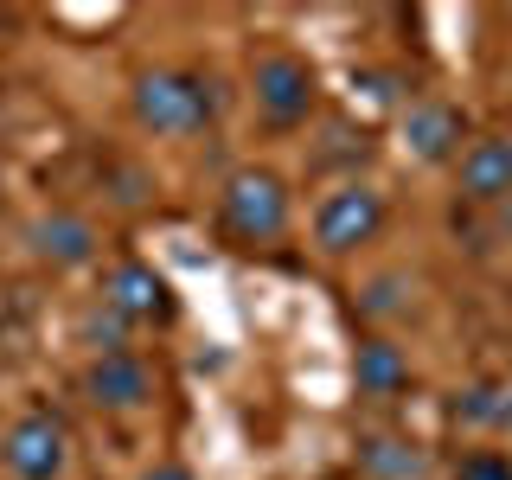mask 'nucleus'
I'll return each instance as SVG.
<instances>
[{
  "label": "nucleus",
  "mask_w": 512,
  "mask_h": 480,
  "mask_svg": "<svg viewBox=\"0 0 512 480\" xmlns=\"http://www.w3.org/2000/svg\"><path fill=\"white\" fill-rule=\"evenodd\" d=\"M212 116V90L192 71H141L135 77V122L154 135H192Z\"/></svg>",
  "instance_id": "obj_1"
},
{
  "label": "nucleus",
  "mask_w": 512,
  "mask_h": 480,
  "mask_svg": "<svg viewBox=\"0 0 512 480\" xmlns=\"http://www.w3.org/2000/svg\"><path fill=\"white\" fill-rule=\"evenodd\" d=\"M224 224L244 244H276L288 231V186L269 167H244L224 180Z\"/></svg>",
  "instance_id": "obj_2"
},
{
  "label": "nucleus",
  "mask_w": 512,
  "mask_h": 480,
  "mask_svg": "<svg viewBox=\"0 0 512 480\" xmlns=\"http://www.w3.org/2000/svg\"><path fill=\"white\" fill-rule=\"evenodd\" d=\"M0 461H7L13 480H58L64 461H71V436H64V423L52 410H26L0 436Z\"/></svg>",
  "instance_id": "obj_3"
},
{
  "label": "nucleus",
  "mask_w": 512,
  "mask_h": 480,
  "mask_svg": "<svg viewBox=\"0 0 512 480\" xmlns=\"http://www.w3.org/2000/svg\"><path fill=\"white\" fill-rule=\"evenodd\" d=\"M378 231H384V199H378L372 186H359V180L340 186V192H327V199H320V212H314V244L333 250V256L372 244Z\"/></svg>",
  "instance_id": "obj_4"
},
{
  "label": "nucleus",
  "mask_w": 512,
  "mask_h": 480,
  "mask_svg": "<svg viewBox=\"0 0 512 480\" xmlns=\"http://www.w3.org/2000/svg\"><path fill=\"white\" fill-rule=\"evenodd\" d=\"M250 90H256V109H263V116L276 122V128L308 122V109H314V71H308V58H295V52H269V58H256Z\"/></svg>",
  "instance_id": "obj_5"
},
{
  "label": "nucleus",
  "mask_w": 512,
  "mask_h": 480,
  "mask_svg": "<svg viewBox=\"0 0 512 480\" xmlns=\"http://www.w3.org/2000/svg\"><path fill=\"white\" fill-rule=\"evenodd\" d=\"M84 391H90V404H103V410H141V404H154V372H148L141 352L116 346V352H96L90 359Z\"/></svg>",
  "instance_id": "obj_6"
},
{
  "label": "nucleus",
  "mask_w": 512,
  "mask_h": 480,
  "mask_svg": "<svg viewBox=\"0 0 512 480\" xmlns=\"http://www.w3.org/2000/svg\"><path fill=\"white\" fill-rule=\"evenodd\" d=\"M455 180H461V199L474 205H500L512 192V141L506 135H480L455 154Z\"/></svg>",
  "instance_id": "obj_7"
},
{
  "label": "nucleus",
  "mask_w": 512,
  "mask_h": 480,
  "mask_svg": "<svg viewBox=\"0 0 512 480\" xmlns=\"http://www.w3.org/2000/svg\"><path fill=\"white\" fill-rule=\"evenodd\" d=\"M404 141L416 160H455L461 141H468V122H461L455 103H436V96H423V103L404 109Z\"/></svg>",
  "instance_id": "obj_8"
},
{
  "label": "nucleus",
  "mask_w": 512,
  "mask_h": 480,
  "mask_svg": "<svg viewBox=\"0 0 512 480\" xmlns=\"http://www.w3.org/2000/svg\"><path fill=\"white\" fill-rule=\"evenodd\" d=\"M103 308L116 320H160V314H167V282H160L148 263H122L116 276H109Z\"/></svg>",
  "instance_id": "obj_9"
},
{
  "label": "nucleus",
  "mask_w": 512,
  "mask_h": 480,
  "mask_svg": "<svg viewBox=\"0 0 512 480\" xmlns=\"http://www.w3.org/2000/svg\"><path fill=\"white\" fill-rule=\"evenodd\" d=\"M32 250L58 269H77V263L96 256V231H90V218H77V212H52V218L32 224Z\"/></svg>",
  "instance_id": "obj_10"
},
{
  "label": "nucleus",
  "mask_w": 512,
  "mask_h": 480,
  "mask_svg": "<svg viewBox=\"0 0 512 480\" xmlns=\"http://www.w3.org/2000/svg\"><path fill=\"white\" fill-rule=\"evenodd\" d=\"M352 378H359V391L365 397H397L410 384V359H404V346H391V340H365L359 346V359H352Z\"/></svg>",
  "instance_id": "obj_11"
},
{
  "label": "nucleus",
  "mask_w": 512,
  "mask_h": 480,
  "mask_svg": "<svg viewBox=\"0 0 512 480\" xmlns=\"http://www.w3.org/2000/svg\"><path fill=\"white\" fill-rule=\"evenodd\" d=\"M359 468L372 480H416V474H423V455H416V442L372 436V442H359Z\"/></svg>",
  "instance_id": "obj_12"
},
{
  "label": "nucleus",
  "mask_w": 512,
  "mask_h": 480,
  "mask_svg": "<svg viewBox=\"0 0 512 480\" xmlns=\"http://www.w3.org/2000/svg\"><path fill=\"white\" fill-rule=\"evenodd\" d=\"M397 308H404V276H378L372 288H365V301H359L365 320H384V314H397Z\"/></svg>",
  "instance_id": "obj_13"
},
{
  "label": "nucleus",
  "mask_w": 512,
  "mask_h": 480,
  "mask_svg": "<svg viewBox=\"0 0 512 480\" xmlns=\"http://www.w3.org/2000/svg\"><path fill=\"white\" fill-rule=\"evenodd\" d=\"M455 480H512V461L493 455V448H480V455H468V461L455 468Z\"/></svg>",
  "instance_id": "obj_14"
},
{
  "label": "nucleus",
  "mask_w": 512,
  "mask_h": 480,
  "mask_svg": "<svg viewBox=\"0 0 512 480\" xmlns=\"http://www.w3.org/2000/svg\"><path fill=\"white\" fill-rule=\"evenodd\" d=\"M461 416H468V423H493V416H500V404H493V391H468Z\"/></svg>",
  "instance_id": "obj_15"
},
{
  "label": "nucleus",
  "mask_w": 512,
  "mask_h": 480,
  "mask_svg": "<svg viewBox=\"0 0 512 480\" xmlns=\"http://www.w3.org/2000/svg\"><path fill=\"white\" fill-rule=\"evenodd\" d=\"M493 231H500V237H506V244H512V192H506V199H500V205H493Z\"/></svg>",
  "instance_id": "obj_16"
},
{
  "label": "nucleus",
  "mask_w": 512,
  "mask_h": 480,
  "mask_svg": "<svg viewBox=\"0 0 512 480\" xmlns=\"http://www.w3.org/2000/svg\"><path fill=\"white\" fill-rule=\"evenodd\" d=\"M141 480H192V474L180 468V461H160V468H154V474H141Z\"/></svg>",
  "instance_id": "obj_17"
},
{
  "label": "nucleus",
  "mask_w": 512,
  "mask_h": 480,
  "mask_svg": "<svg viewBox=\"0 0 512 480\" xmlns=\"http://www.w3.org/2000/svg\"><path fill=\"white\" fill-rule=\"evenodd\" d=\"M0 192H7V180H0Z\"/></svg>",
  "instance_id": "obj_18"
}]
</instances>
